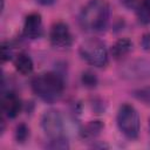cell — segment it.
Returning <instances> with one entry per match:
<instances>
[{
	"mask_svg": "<svg viewBox=\"0 0 150 150\" xmlns=\"http://www.w3.org/2000/svg\"><path fill=\"white\" fill-rule=\"evenodd\" d=\"M80 56L90 66L102 68L108 64L109 56L104 43L98 39H88L80 46Z\"/></svg>",
	"mask_w": 150,
	"mask_h": 150,
	"instance_id": "4",
	"label": "cell"
},
{
	"mask_svg": "<svg viewBox=\"0 0 150 150\" xmlns=\"http://www.w3.org/2000/svg\"><path fill=\"white\" fill-rule=\"evenodd\" d=\"M14 137L18 143H20V144L25 143L29 137V128L25 123L18 124L15 128V131H14Z\"/></svg>",
	"mask_w": 150,
	"mask_h": 150,
	"instance_id": "14",
	"label": "cell"
},
{
	"mask_svg": "<svg viewBox=\"0 0 150 150\" xmlns=\"http://www.w3.org/2000/svg\"><path fill=\"white\" fill-rule=\"evenodd\" d=\"M81 82H82V84L86 88H90L91 89V88H95L97 86L98 80H97L96 75L93 71L87 70V71H83L82 73V75H81Z\"/></svg>",
	"mask_w": 150,
	"mask_h": 150,
	"instance_id": "15",
	"label": "cell"
},
{
	"mask_svg": "<svg viewBox=\"0 0 150 150\" xmlns=\"http://www.w3.org/2000/svg\"><path fill=\"white\" fill-rule=\"evenodd\" d=\"M14 67L15 69L22 74V75H29L33 71L34 68V63L33 60L30 59V56L26 53H20L19 55H16L15 60H14Z\"/></svg>",
	"mask_w": 150,
	"mask_h": 150,
	"instance_id": "11",
	"label": "cell"
},
{
	"mask_svg": "<svg viewBox=\"0 0 150 150\" xmlns=\"http://www.w3.org/2000/svg\"><path fill=\"white\" fill-rule=\"evenodd\" d=\"M141 46L144 50L146 52H150V33H146L142 36V40H141Z\"/></svg>",
	"mask_w": 150,
	"mask_h": 150,
	"instance_id": "19",
	"label": "cell"
},
{
	"mask_svg": "<svg viewBox=\"0 0 150 150\" xmlns=\"http://www.w3.org/2000/svg\"><path fill=\"white\" fill-rule=\"evenodd\" d=\"M110 6L107 0H89L80 12V27L90 33H98L107 28Z\"/></svg>",
	"mask_w": 150,
	"mask_h": 150,
	"instance_id": "1",
	"label": "cell"
},
{
	"mask_svg": "<svg viewBox=\"0 0 150 150\" xmlns=\"http://www.w3.org/2000/svg\"><path fill=\"white\" fill-rule=\"evenodd\" d=\"M103 128H104V124L101 121H90L82 128L81 136L86 139H93L101 134Z\"/></svg>",
	"mask_w": 150,
	"mask_h": 150,
	"instance_id": "12",
	"label": "cell"
},
{
	"mask_svg": "<svg viewBox=\"0 0 150 150\" xmlns=\"http://www.w3.org/2000/svg\"><path fill=\"white\" fill-rule=\"evenodd\" d=\"M30 87L39 98L47 103H53L61 97L64 90V82L60 74L48 71L34 76L30 81Z\"/></svg>",
	"mask_w": 150,
	"mask_h": 150,
	"instance_id": "2",
	"label": "cell"
},
{
	"mask_svg": "<svg viewBox=\"0 0 150 150\" xmlns=\"http://www.w3.org/2000/svg\"><path fill=\"white\" fill-rule=\"evenodd\" d=\"M1 107H2L4 114L8 118H15L21 111L22 103H21V100L19 98V96L13 90H8V91L2 93Z\"/></svg>",
	"mask_w": 150,
	"mask_h": 150,
	"instance_id": "8",
	"label": "cell"
},
{
	"mask_svg": "<svg viewBox=\"0 0 150 150\" xmlns=\"http://www.w3.org/2000/svg\"><path fill=\"white\" fill-rule=\"evenodd\" d=\"M12 48L9 46H6V45H2V62H6L8 60L12 59Z\"/></svg>",
	"mask_w": 150,
	"mask_h": 150,
	"instance_id": "18",
	"label": "cell"
},
{
	"mask_svg": "<svg viewBox=\"0 0 150 150\" xmlns=\"http://www.w3.org/2000/svg\"><path fill=\"white\" fill-rule=\"evenodd\" d=\"M132 96L138 101L150 104V87H143V88L134 90Z\"/></svg>",
	"mask_w": 150,
	"mask_h": 150,
	"instance_id": "17",
	"label": "cell"
},
{
	"mask_svg": "<svg viewBox=\"0 0 150 150\" xmlns=\"http://www.w3.org/2000/svg\"><path fill=\"white\" fill-rule=\"evenodd\" d=\"M47 148L49 149H54V150H66L69 149V143L67 137H61V138H56V139H50L49 143L47 144Z\"/></svg>",
	"mask_w": 150,
	"mask_h": 150,
	"instance_id": "16",
	"label": "cell"
},
{
	"mask_svg": "<svg viewBox=\"0 0 150 150\" xmlns=\"http://www.w3.org/2000/svg\"><path fill=\"white\" fill-rule=\"evenodd\" d=\"M136 15L139 23H150V0H139V4L136 8Z\"/></svg>",
	"mask_w": 150,
	"mask_h": 150,
	"instance_id": "13",
	"label": "cell"
},
{
	"mask_svg": "<svg viewBox=\"0 0 150 150\" xmlns=\"http://www.w3.org/2000/svg\"><path fill=\"white\" fill-rule=\"evenodd\" d=\"M116 122L120 131L129 139H136L139 135L141 120L137 110L129 103H123L117 111Z\"/></svg>",
	"mask_w": 150,
	"mask_h": 150,
	"instance_id": "3",
	"label": "cell"
},
{
	"mask_svg": "<svg viewBox=\"0 0 150 150\" xmlns=\"http://www.w3.org/2000/svg\"><path fill=\"white\" fill-rule=\"evenodd\" d=\"M132 49V42L129 40V39H118L111 47L110 49V53L112 55L114 59L116 60H120L122 59L123 56L128 55Z\"/></svg>",
	"mask_w": 150,
	"mask_h": 150,
	"instance_id": "10",
	"label": "cell"
},
{
	"mask_svg": "<svg viewBox=\"0 0 150 150\" xmlns=\"http://www.w3.org/2000/svg\"><path fill=\"white\" fill-rule=\"evenodd\" d=\"M120 1L124 7L129 9H136L139 4V0H120Z\"/></svg>",
	"mask_w": 150,
	"mask_h": 150,
	"instance_id": "20",
	"label": "cell"
},
{
	"mask_svg": "<svg viewBox=\"0 0 150 150\" xmlns=\"http://www.w3.org/2000/svg\"><path fill=\"white\" fill-rule=\"evenodd\" d=\"M49 40L53 47L59 49L69 48L73 43V36L70 29L64 22H56L52 26L49 33Z\"/></svg>",
	"mask_w": 150,
	"mask_h": 150,
	"instance_id": "7",
	"label": "cell"
},
{
	"mask_svg": "<svg viewBox=\"0 0 150 150\" xmlns=\"http://www.w3.org/2000/svg\"><path fill=\"white\" fill-rule=\"evenodd\" d=\"M39 5H42V6H52L56 0H35Z\"/></svg>",
	"mask_w": 150,
	"mask_h": 150,
	"instance_id": "21",
	"label": "cell"
},
{
	"mask_svg": "<svg viewBox=\"0 0 150 150\" xmlns=\"http://www.w3.org/2000/svg\"><path fill=\"white\" fill-rule=\"evenodd\" d=\"M41 128L49 139L64 137V124L61 114L56 109H48L42 114Z\"/></svg>",
	"mask_w": 150,
	"mask_h": 150,
	"instance_id": "5",
	"label": "cell"
},
{
	"mask_svg": "<svg viewBox=\"0 0 150 150\" xmlns=\"http://www.w3.org/2000/svg\"><path fill=\"white\" fill-rule=\"evenodd\" d=\"M42 18L39 13H30L23 23V35L28 39H38L42 35Z\"/></svg>",
	"mask_w": 150,
	"mask_h": 150,
	"instance_id": "9",
	"label": "cell"
},
{
	"mask_svg": "<svg viewBox=\"0 0 150 150\" xmlns=\"http://www.w3.org/2000/svg\"><path fill=\"white\" fill-rule=\"evenodd\" d=\"M120 74L129 81H139L150 79V60L137 59L124 63L120 68Z\"/></svg>",
	"mask_w": 150,
	"mask_h": 150,
	"instance_id": "6",
	"label": "cell"
}]
</instances>
